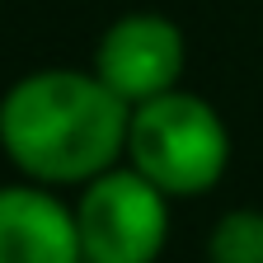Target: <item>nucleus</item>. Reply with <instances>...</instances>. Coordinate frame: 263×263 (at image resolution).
<instances>
[{"label":"nucleus","instance_id":"obj_1","mask_svg":"<svg viewBox=\"0 0 263 263\" xmlns=\"http://www.w3.org/2000/svg\"><path fill=\"white\" fill-rule=\"evenodd\" d=\"M132 104L94 71L47 66L19 76L0 99V146L33 183H89L127 155Z\"/></svg>","mask_w":263,"mask_h":263},{"label":"nucleus","instance_id":"obj_2","mask_svg":"<svg viewBox=\"0 0 263 263\" xmlns=\"http://www.w3.org/2000/svg\"><path fill=\"white\" fill-rule=\"evenodd\" d=\"M127 164L170 197H202L221 183L230 164L226 118L188 89L146 99L127 122Z\"/></svg>","mask_w":263,"mask_h":263},{"label":"nucleus","instance_id":"obj_3","mask_svg":"<svg viewBox=\"0 0 263 263\" xmlns=\"http://www.w3.org/2000/svg\"><path fill=\"white\" fill-rule=\"evenodd\" d=\"M76 226L85 263H155L170 240V193L132 164H113L80 183Z\"/></svg>","mask_w":263,"mask_h":263},{"label":"nucleus","instance_id":"obj_4","mask_svg":"<svg viewBox=\"0 0 263 263\" xmlns=\"http://www.w3.org/2000/svg\"><path fill=\"white\" fill-rule=\"evenodd\" d=\"M183 66H188L183 28L155 10H132L113 19L94 47V76L132 108L179 89Z\"/></svg>","mask_w":263,"mask_h":263},{"label":"nucleus","instance_id":"obj_5","mask_svg":"<svg viewBox=\"0 0 263 263\" xmlns=\"http://www.w3.org/2000/svg\"><path fill=\"white\" fill-rule=\"evenodd\" d=\"M0 263H85L76 207L47 183L0 188Z\"/></svg>","mask_w":263,"mask_h":263},{"label":"nucleus","instance_id":"obj_6","mask_svg":"<svg viewBox=\"0 0 263 263\" xmlns=\"http://www.w3.org/2000/svg\"><path fill=\"white\" fill-rule=\"evenodd\" d=\"M207 263H263V212H226L207 235Z\"/></svg>","mask_w":263,"mask_h":263}]
</instances>
